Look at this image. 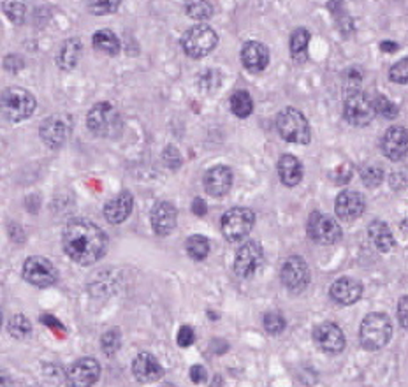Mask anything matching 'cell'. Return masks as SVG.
I'll use <instances>...</instances> for the list:
<instances>
[{
    "label": "cell",
    "instance_id": "d590c367",
    "mask_svg": "<svg viewBox=\"0 0 408 387\" xmlns=\"http://www.w3.org/2000/svg\"><path fill=\"white\" fill-rule=\"evenodd\" d=\"M361 180L368 189L379 187L384 180V171L379 166H364L361 169Z\"/></svg>",
    "mask_w": 408,
    "mask_h": 387
},
{
    "label": "cell",
    "instance_id": "bcb514c9",
    "mask_svg": "<svg viewBox=\"0 0 408 387\" xmlns=\"http://www.w3.org/2000/svg\"><path fill=\"white\" fill-rule=\"evenodd\" d=\"M188 375H190V381L194 382V384H203V382L206 381V377H208L206 370H204V366H201V364H195V366H192L190 371H188Z\"/></svg>",
    "mask_w": 408,
    "mask_h": 387
},
{
    "label": "cell",
    "instance_id": "7a4b0ae2",
    "mask_svg": "<svg viewBox=\"0 0 408 387\" xmlns=\"http://www.w3.org/2000/svg\"><path fill=\"white\" fill-rule=\"evenodd\" d=\"M391 318L380 312L366 315L359 328V341L366 351H380L391 341Z\"/></svg>",
    "mask_w": 408,
    "mask_h": 387
},
{
    "label": "cell",
    "instance_id": "74e56055",
    "mask_svg": "<svg viewBox=\"0 0 408 387\" xmlns=\"http://www.w3.org/2000/svg\"><path fill=\"white\" fill-rule=\"evenodd\" d=\"M264 329L270 335H280L283 329H285V318L277 312L266 313L264 315Z\"/></svg>",
    "mask_w": 408,
    "mask_h": 387
},
{
    "label": "cell",
    "instance_id": "7402d4cb",
    "mask_svg": "<svg viewBox=\"0 0 408 387\" xmlns=\"http://www.w3.org/2000/svg\"><path fill=\"white\" fill-rule=\"evenodd\" d=\"M132 208H134V196L128 191H122L115 199L104 204V217L109 223L116 226V223L126 222L128 215L132 213Z\"/></svg>",
    "mask_w": 408,
    "mask_h": 387
},
{
    "label": "cell",
    "instance_id": "ab89813d",
    "mask_svg": "<svg viewBox=\"0 0 408 387\" xmlns=\"http://www.w3.org/2000/svg\"><path fill=\"white\" fill-rule=\"evenodd\" d=\"M176 341H178V345L181 348L190 347V345L195 341L194 329H192L190 326H181L180 331H178V336H176Z\"/></svg>",
    "mask_w": 408,
    "mask_h": 387
},
{
    "label": "cell",
    "instance_id": "30bf717a",
    "mask_svg": "<svg viewBox=\"0 0 408 387\" xmlns=\"http://www.w3.org/2000/svg\"><path fill=\"white\" fill-rule=\"evenodd\" d=\"M21 275L30 286L39 287V289H46V287L55 286L58 280V271L53 266L51 261L44 259L41 256H32L25 261Z\"/></svg>",
    "mask_w": 408,
    "mask_h": 387
},
{
    "label": "cell",
    "instance_id": "ffe728a7",
    "mask_svg": "<svg viewBox=\"0 0 408 387\" xmlns=\"http://www.w3.org/2000/svg\"><path fill=\"white\" fill-rule=\"evenodd\" d=\"M330 296L335 303L342 306H349L357 303L362 296V286L357 280L349 278V276H342L336 280L331 286Z\"/></svg>",
    "mask_w": 408,
    "mask_h": 387
},
{
    "label": "cell",
    "instance_id": "e0dca14e",
    "mask_svg": "<svg viewBox=\"0 0 408 387\" xmlns=\"http://www.w3.org/2000/svg\"><path fill=\"white\" fill-rule=\"evenodd\" d=\"M366 201L361 194L356 191H343L336 197L335 210L338 218L345 220V222H354L364 213Z\"/></svg>",
    "mask_w": 408,
    "mask_h": 387
},
{
    "label": "cell",
    "instance_id": "5b68a950",
    "mask_svg": "<svg viewBox=\"0 0 408 387\" xmlns=\"http://www.w3.org/2000/svg\"><path fill=\"white\" fill-rule=\"evenodd\" d=\"M277 129L285 141L296 143V145H308L312 138L308 120L296 108H285L278 113Z\"/></svg>",
    "mask_w": 408,
    "mask_h": 387
},
{
    "label": "cell",
    "instance_id": "d6a6232c",
    "mask_svg": "<svg viewBox=\"0 0 408 387\" xmlns=\"http://www.w3.org/2000/svg\"><path fill=\"white\" fill-rule=\"evenodd\" d=\"M7 331L11 333V336L14 338H26V336L32 333V324H30L29 318L25 315H14L11 317V321L7 322Z\"/></svg>",
    "mask_w": 408,
    "mask_h": 387
},
{
    "label": "cell",
    "instance_id": "603a6c76",
    "mask_svg": "<svg viewBox=\"0 0 408 387\" xmlns=\"http://www.w3.org/2000/svg\"><path fill=\"white\" fill-rule=\"evenodd\" d=\"M241 62H243L245 69L252 71V73H260L270 64V51L262 43L248 41L241 48Z\"/></svg>",
    "mask_w": 408,
    "mask_h": 387
},
{
    "label": "cell",
    "instance_id": "83f0119b",
    "mask_svg": "<svg viewBox=\"0 0 408 387\" xmlns=\"http://www.w3.org/2000/svg\"><path fill=\"white\" fill-rule=\"evenodd\" d=\"M30 0H4V14L13 21L14 25L25 24L29 16Z\"/></svg>",
    "mask_w": 408,
    "mask_h": 387
},
{
    "label": "cell",
    "instance_id": "f6af8a7d",
    "mask_svg": "<svg viewBox=\"0 0 408 387\" xmlns=\"http://www.w3.org/2000/svg\"><path fill=\"white\" fill-rule=\"evenodd\" d=\"M398 321L403 329H408V296L399 299L398 303Z\"/></svg>",
    "mask_w": 408,
    "mask_h": 387
},
{
    "label": "cell",
    "instance_id": "b9f144b4",
    "mask_svg": "<svg viewBox=\"0 0 408 387\" xmlns=\"http://www.w3.org/2000/svg\"><path fill=\"white\" fill-rule=\"evenodd\" d=\"M352 166L350 164H342L338 166V169L332 173V178H335V184L343 185V184H349L350 178H352Z\"/></svg>",
    "mask_w": 408,
    "mask_h": 387
},
{
    "label": "cell",
    "instance_id": "5bb4252c",
    "mask_svg": "<svg viewBox=\"0 0 408 387\" xmlns=\"http://www.w3.org/2000/svg\"><path fill=\"white\" fill-rule=\"evenodd\" d=\"M101 366L97 359L81 358L67 368L66 381L69 387H92L99 381Z\"/></svg>",
    "mask_w": 408,
    "mask_h": 387
},
{
    "label": "cell",
    "instance_id": "484cf974",
    "mask_svg": "<svg viewBox=\"0 0 408 387\" xmlns=\"http://www.w3.org/2000/svg\"><path fill=\"white\" fill-rule=\"evenodd\" d=\"M368 234H369V240H372L373 245L380 250V252H391L394 248L396 241L394 236H392L391 229L389 226L382 220H375V222L369 223L368 227Z\"/></svg>",
    "mask_w": 408,
    "mask_h": 387
},
{
    "label": "cell",
    "instance_id": "4316f807",
    "mask_svg": "<svg viewBox=\"0 0 408 387\" xmlns=\"http://www.w3.org/2000/svg\"><path fill=\"white\" fill-rule=\"evenodd\" d=\"M93 48L104 55L115 56L120 53V41L113 30L102 29L99 32L93 34Z\"/></svg>",
    "mask_w": 408,
    "mask_h": 387
},
{
    "label": "cell",
    "instance_id": "f1b7e54d",
    "mask_svg": "<svg viewBox=\"0 0 408 387\" xmlns=\"http://www.w3.org/2000/svg\"><path fill=\"white\" fill-rule=\"evenodd\" d=\"M310 43V32L306 29L294 30L290 36V55L296 62H305L306 51H308Z\"/></svg>",
    "mask_w": 408,
    "mask_h": 387
},
{
    "label": "cell",
    "instance_id": "3957f363",
    "mask_svg": "<svg viewBox=\"0 0 408 387\" xmlns=\"http://www.w3.org/2000/svg\"><path fill=\"white\" fill-rule=\"evenodd\" d=\"M86 127L97 138H116L122 131V119L109 102H97L86 115Z\"/></svg>",
    "mask_w": 408,
    "mask_h": 387
},
{
    "label": "cell",
    "instance_id": "ee69618b",
    "mask_svg": "<svg viewBox=\"0 0 408 387\" xmlns=\"http://www.w3.org/2000/svg\"><path fill=\"white\" fill-rule=\"evenodd\" d=\"M41 321H43V324H46L48 328H51L58 336H66V328L60 324L58 318H55L53 315H43V317H41Z\"/></svg>",
    "mask_w": 408,
    "mask_h": 387
},
{
    "label": "cell",
    "instance_id": "1f68e13d",
    "mask_svg": "<svg viewBox=\"0 0 408 387\" xmlns=\"http://www.w3.org/2000/svg\"><path fill=\"white\" fill-rule=\"evenodd\" d=\"M185 248H187V253L190 259L201 263V261L206 259L208 253H210V241L201 236V234H194V236L188 238L187 243H185Z\"/></svg>",
    "mask_w": 408,
    "mask_h": 387
},
{
    "label": "cell",
    "instance_id": "7c38bea8",
    "mask_svg": "<svg viewBox=\"0 0 408 387\" xmlns=\"http://www.w3.org/2000/svg\"><path fill=\"white\" fill-rule=\"evenodd\" d=\"M264 264V250L257 241H247L234 257V273L240 278H250Z\"/></svg>",
    "mask_w": 408,
    "mask_h": 387
},
{
    "label": "cell",
    "instance_id": "e575fe53",
    "mask_svg": "<svg viewBox=\"0 0 408 387\" xmlns=\"http://www.w3.org/2000/svg\"><path fill=\"white\" fill-rule=\"evenodd\" d=\"M122 0H88V9L92 14L104 16V14H113L118 11Z\"/></svg>",
    "mask_w": 408,
    "mask_h": 387
},
{
    "label": "cell",
    "instance_id": "7bdbcfd3",
    "mask_svg": "<svg viewBox=\"0 0 408 387\" xmlns=\"http://www.w3.org/2000/svg\"><path fill=\"white\" fill-rule=\"evenodd\" d=\"M164 161H165V164H168L171 169L180 168L181 157H180L178 150H175V148H173V146H168V150L164 151Z\"/></svg>",
    "mask_w": 408,
    "mask_h": 387
},
{
    "label": "cell",
    "instance_id": "6da1fadb",
    "mask_svg": "<svg viewBox=\"0 0 408 387\" xmlns=\"http://www.w3.org/2000/svg\"><path fill=\"white\" fill-rule=\"evenodd\" d=\"M63 252L81 266L97 263L108 248V238L99 226L86 218H73L62 233Z\"/></svg>",
    "mask_w": 408,
    "mask_h": 387
},
{
    "label": "cell",
    "instance_id": "d6986e66",
    "mask_svg": "<svg viewBox=\"0 0 408 387\" xmlns=\"http://www.w3.org/2000/svg\"><path fill=\"white\" fill-rule=\"evenodd\" d=\"M233 171L228 166H215L204 174V189L210 196L222 197L233 187Z\"/></svg>",
    "mask_w": 408,
    "mask_h": 387
},
{
    "label": "cell",
    "instance_id": "f546056e",
    "mask_svg": "<svg viewBox=\"0 0 408 387\" xmlns=\"http://www.w3.org/2000/svg\"><path fill=\"white\" fill-rule=\"evenodd\" d=\"M230 109L238 119H247L254 111V101H252L250 94L245 90H238L230 97Z\"/></svg>",
    "mask_w": 408,
    "mask_h": 387
},
{
    "label": "cell",
    "instance_id": "7dc6e473",
    "mask_svg": "<svg viewBox=\"0 0 408 387\" xmlns=\"http://www.w3.org/2000/svg\"><path fill=\"white\" fill-rule=\"evenodd\" d=\"M192 211H194L198 217H204L206 215V203L201 199V197H195L194 203H192Z\"/></svg>",
    "mask_w": 408,
    "mask_h": 387
},
{
    "label": "cell",
    "instance_id": "c3c4849f",
    "mask_svg": "<svg viewBox=\"0 0 408 387\" xmlns=\"http://www.w3.org/2000/svg\"><path fill=\"white\" fill-rule=\"evenodd\" d=\"M380 48H382L384 51H396V49H398V44H394V43H382V44H380Z\"/></svg>",
    "mask_w": 408,
    "mask_h": 387
},
{
    "label": "cell",
    "instance_id": "4dcf8cb0",
    "mask_svg": "<svg viewBox=\"0 0 408 387\" xmlns=\"http://www.w3.org/2000/svg\"><path fill=\"white\" fill-rule=\"evenodd\" d=\"M185 13L195 21H206L213 16V6L208 0H187Z\"/></svg>",
    "mask_w": 408,
    "mask_h": 387
},
{
    "label": "cell",
    "instance_id": "277c9868",
    "mask_svg": "<svg viewBox=\"0 0 408 387\" xmlns=\"http://www.w3.org/2000/svg\"><path fill=\"white\" fill-rule=\"evenodd\" d=\"M36 97L29 90L20 89V86H11L4 90L2 94V113L4 119L18 124V121L26 120L36 111Z\"/></svg>",
    "mask_w": 408,
    "mask_h": 387
},
{
    "label": "cell",
    "instance_id": "8992f818",
    "mask_svg": "<svg viewBox=\"0 0 408 387\" xmlns=\"http://www.w3.org/2000/svg\"><path fill=\"white\" fill-rule=\"evenodd\" d=\"M375 101L362 90H349L343 102V116L354 127H364L375 119Z\"/></svg>",
    "mask_w": 408,
    "mask_h": 387
},
{
    "label": "cell",
    "instance_id": "9c48e42d",
    "mask_svg": "<svg viewBox=\"0 0 408 387\" xmlns=\"http://www.w3.org/2000/svg\"><path fill=\"white\" fill-rule=\"evenodd\" d=\"M71 131H73V116L67 115V113H55V115L44 119L41 124L39 134L44 145L53 148V150H58L67 141Z\"/></svg>",
    "mask_w": 408,
    "mask_h": 387
},
{
    "label": "cell",
    "instance_id": "4fadbf2b",
    "mask_svg": "<svg viewBox=\"0 0 408 387\" xmlns=\"http://www.w3.org/2000/svg\"><path fill=\"white\" fill-rule=\"evenodd\" d=\"M282 283L285 286V289H289L294 294L297 292H303L310 283V268L306 264L305 259L294 256L283 263L282 271H280Z\"/></svg>",
    "mask_w": 408,
    "mask_h": 387
},
{
    "label": "cell",
    "instance_id": "8fae6325",
    "mask_svg": "<svg viewBox=\"0 0 408 387\" xmlns=\"http://www.w3.org/2000/svg\"><path fill=\"white\" fill-rule=\"evenodd\" d=\"M306 231H308V236L315 243H320V245H335V243L342 240L340 223L335 218H331L330 215L317 213V211L310 215Z\"/></svg>",
    "mask_w": 408,
    "mask_h": 387
},
{
    "label": "cell",
    "instance_id": "8d00e7d4",
    "mask_svg": "<svg viewBox=\"0 0 408 387\" xmlns=\"http://www.w3.org/2000/svg\"><path fill=\"white\" fill-rule=\"evenodd\" d=\"M373 101H375V109L380 116H384V119H387V120H392L398 116V113H399L398 106H396L392 101H389L387 97L377 96V97H373Z\"/></svg>",
    "mask_w": 408,
    "mask_h": 387
},
{
    "label": "cell",
    "instance_id": "2e32d148",
    "mask_svg": "<svg viewBox=\"0 0 408 387\" xmlns=\"http://www.w3.org/2000/svg\"><path fill=\"white\" fill-rule=\"evenodd\" d=\"M382 154L391 161H402L408 150V132L402 125H392L385 131L382 143Z\"/></svg>",
    "mask_w": 408,
    "mask_h": 387
},
{
    "label": "cell",
    "instance_id": "52a82bcc",
    "mask_svg": "<svg viewBox=\"0 0 408 387\" xmlns=\"http://www.w3.org/2000/svg\"><path fill=\"white\" fill-rule=\"evenodd\" d=\"M218 43V36L211 26L195 25L188 29L181 37V46L183 51L192 59H203L210 55Z\"/></svg>",
    "mask_w": 408,
    "mask_h": 387
},
{
    "label": "cell",
    "instance_id": "f35d334b",
    "mask_svg": "<svg viewBox=\"0 0 408 387\" xmlns=\"http://www.w3.org/2000/svg\"><path fill=\"white\" fill-rule=\"evenodd\" d=\"M389 78H391V81L399 83V85L408 83V56L399 60V62H396L394 66L391 67V71H389Z\"/></svg>",
    "mask_w": 408,
    "mask_h": 387
},
{
    "label": "cell",
    "instance_id": "ba28073f",
    "mask_svg": "<svg viewBox=\"0 0 408 387\" xmlns=\"http://www.w3.org/2000/svg\"><path fill=\"white\" fill-rule=\"evenodd\" d=\"M254 223L255 215L250 208H230L222 217V234H224L228 241H240L250 234V231L254 229Z\"/></svg>",
    "mask_w": 408,
    "mask_h": 387
},
{
    "label": "cell",
    "instance_id": "60d3db41",
    "mask_svg": "<svg viewBox=\"0 0 408 387\" xmlns=\"http://www.w3.org/2000/svg\"><path fill=\"white\" fill-rule=\"evenodd\" d=\"M213 74H215V71H208V73H204L201 76V79H199V89L204 90V92H208V89H210V86H208V85H213L215 90L220 89L222 76H220V73H217V76H215V78L211 79V76H213Z\"/></svg>",
    "mask_w": 408,
    "mask_h": 387
},
{
    "label": "cell",
    "instance_id": "cb8c5ba5",
    "mask_svg": "<svg viewBox=\"0 0 408 387\" xmlns=\"http://www.w3.org/2000/svg\"><path fill=\"white\" fill-rule=\"evenodd\" d=\"M278 176L287 187H296L303 180V164L294 155H283L278 161Z\"/></svg>",
    "mask_w": 408,
    "mask_h": 387
},
{
    "label": "cell",
    "instance_id": "d4e9b609",
    "mask_svg": "<svg viewBox=\"0 0 408 387\" xmlns=\"http://www.w3.org/2000/svg\"><path fill=\"white\" fill-rule=\"evenodd\" d=\"M83 44L78 37H71L60 48L58 55H56V64H58L60 69L63 71H73L78 66L79 56H81Z\"/></svg>",
    "mask_w": 408,
    "mask_h": 387
},
{
    "label": "cell",
    "instance_id": "44dd1931",
    "mask_svg": "<svg viewBox=\"0 0 408 387\" xmlns=\"http://www.w3.org/2000/svg\"><path fill=\"white\" fill-rule=\"evenodd\" d=\"M176 218H178V211L168 201H160L153 206L152 210V227L155 234L158 236H168L175 231Z\"/></svg>",
    "mask_w": 408,
    "mask_h": 387
},
{
    "label": "cell",
    "instance_id": "836d02e7",
    "mask_svg": "<svg viewBox=\"0 0 408 387\" xmlns=\"http://www.w3.org/2000/svg\"><path fill=\"white\" fill-rule=\"evenodd\" d=\"M101 347L106 356H115L122 347V333H120V329L113 328L106 331L101 338Z\"/></svg>",
    "mask_w": 408,
    "mask_h": 387
},
{
    "label": "cell",
    "instance_id": "9a60e30c",
    "mask_svg": "<svg viewBox=\"0 0 408 387\" xmlns=\"http://www.w3.org/2000/svg\"><path fill=\"white\" fill-rule=\"evenodd\" d=\"M313 341L317 348L326 354H340L345 348V335L342 328L336 326L335 322H322L313 329Z\"/></svg>",
    "mask_w": 408,
    "mask_h": 387
},
{
    "label": "cell",
    "instance_id": "681fc988",
    "mask_svg": "<svg viewBox=\"0 0 408 387\" xmlns=\"http://www.w3.org/2000/svg\"><path fill=\"white\" fill-rule=\"evenodd\" d=\"M32 387H43V386H32Z\"/></svg>",
    "mask_w": 408,
    "mask_h": 387
},
{
    "label": "cell",
    "instance_id": "ac0fdd59",
    "mask_svg": "<svg viewBox=\"0 0 408 387\" xmlns=\"http://www.w3.org/2000/svg\"><path fill=\"white\" fill-rule=\"evenodd\" d=\"M132 375L143 384H152L164 377V368L157 361V358L148 352H143L132 363Z\"/></svg>",
    "mask_w": 408,
    "mask_h": 387
}]
</instances>
